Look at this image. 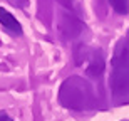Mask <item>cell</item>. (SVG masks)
<instances>
[{"instance_id": "1", "label": "cell", "mask_w": 129, "mask_h": 121, "mask_svg": "<svg viewBox=\"0 0 129 121\" xmlns=\"http://www.w3.org/2000/svg\"><path fill=\"white\" fill-rule=\"evenodd\" d=\"M109 86L112 89V94H114L116 99L129 96V44L127 40H122L114 52Z\"/></svg>"}, {"instance_id": "2", "label": "cell", "mask_w": 129, "mask_h": 121, "mask_svg": "<svg viewBox=\"0 0 129 121\" xmlns=\"http://www.w3.org/2000/svg\"><path fill=\"white\" fill-rule=\"evenodd\" d=\"M59 98L66 108L82 109L87 108V101H91V89L86 81L79 78H71L62 84Z\"/></svg>"}, {"instance_id": "3", "label": "cell", "mask_w": 129, "mask_h": 121, "mask_svg": "<svg viewBox=\"0 0 129 121\" xmlns=\"http://www.w3.org/2000/svg\"><path fill=\"white\" fill-rule=\"evenodd\" d=\"M0 25H2L10 35H14V37H20V35L24 34L22 25L19 24V20L15 19L9 10H5L4 7H0Z\"/></svg>"}, {"instance_id": "4", "label": "cell", "mask_w": 129, "mask_h": 121, "mask_svg": "<svg viewBox=\"0 0 129 121\" xmlns=\"http://www.w3.org/2000/svg\"><path fill=\"white\" fill-rule=\"evenodd\" d=\"M107 2L114 9V12H117V14L124 15L129 12V0H107Z\"/></svg>"}, {"instance_id": "5", "label": "cell", "mask_w": 129, "mask_h": 121, "mask_svg": "<svg viewBox=\"0 0 129 121\" xmlns=\"http://www.w3.org/2000/svg\"><path fill=\"white\" fill-rule=\"evenodd\" d=\"M0 121H14L9 114H5V113H0Z\"/></svg>"}]
</instances>
